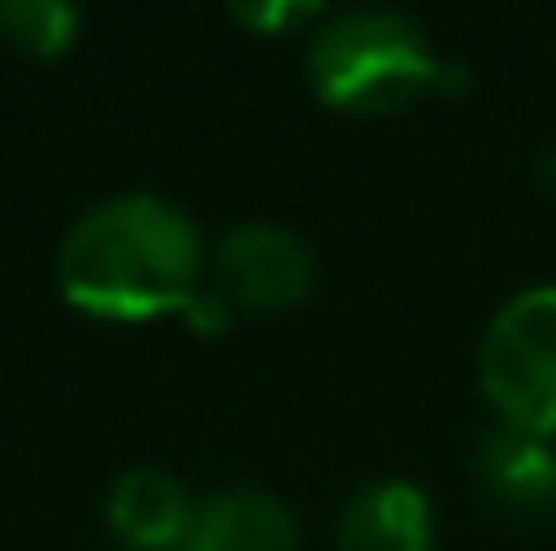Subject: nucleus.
Returning a JSON list of instances; mask_svg holds the SVG:
<instances>
[{"label":"nucleus","instance_id":"f257e3e1","mask_svg":"<svg viewBox=\"0 0 556 551\" xmlns=\"http://www.w3.org/2000/svg\"><path fill=\"white\" fill-rule=\"evenodd\" d=\"M205 243L185 205L163 195H109L87 205L54 254V281L71 309L114 325L185 314L200 287Z\"/></svg>","mask_w":556,"mask_h":551},{"label":"nucleus","instance_id":"f03ea898","mask_svg":"<svg viewBox=\"0 0 556 551\" xmlns=\"http://www.w3.org/2000/svg\"><path fill=\"white\" fill-rule=\"evenodd\" d=\"M443 76L459 82V71L443 65L421 22H410L405 11H383V5L336 11L308 38V82L330 109L346 114L405 109Z\"/></svg>","mask_w":556,"mask_h":551},{"label":"nucleus","instance_id":"7ed1b4c3","mask_svg":"<svg viewBox=\"0 0 556 551\" xmlns=\"http://www.w3.org/2000/svg\"><path fill=\"white\" fill-rule=\"evenodd\" d=\"M481 389L503 427L556 438V287H525L481 336Z\"/></svg>","mask_w":556,"mask_h":551},{"label":"nucleus","instance_id":"20e7f679","mask_svg":"<svg viewBox=\"0 0 556 551\" xmlns=\"http://www.w3.org/2000/svg\"><path fill=\"white\" fill-rule=\"evenodd\" d=\"M216 281L227 303L281 314L314 292V249L281 222H243L216 249Z\"/></svg>","mask_w":556,"mask_h":551},{"label":"nucleus","instance_id":"39448f33","mask_svg":"<svg viewBox=\"0 0 556 551\" xmlns=\"http://www.w3.org/2000/svg\"><path fill=\"white\" fill-rule=\"evenodd\" d=\"M476 481L503 514L546 519L556 509V443L519 427H492L476 449Z\"/></svg>","mask_w":556,"mask_h":551},{"label":"nucleus","instance_id":"423d86ee","mask_svg":"<svg viewBox=\"0 0 556 551\" xmlns=\"http://www.w3.org/2000/svg\"><path fill=\"white\" fill-rule=\"evenodd\" d=\"M194 509L200 503L179 487V476L157 465H136L109 487V530L130 551H185Z\"/></svg>","mask_w":556,"mask_h":551},{"label":"nucleus","instance_id":"0eeeda50","mask_svg":"<svg viewBox=\"0 0 556 551\" xmlns=\"http://www.w3.org/2000/svg\"><path fill=\"white\" fill-rule=\"evenodd\" d=\"M341 551H432V503L410 481H368L336 525Z\"/></svg>","mask_w":556,"mask_h":551},{"label":"nucleus","instance_id":"6e6552de","mask_svg":"<svg viewBox=\"0 0 556 551\" xmlns=\"http://www.w3.org/2000/svg\"><path fill=\"white\" fill-rule=\"evenodd\" d=\"M185 551H298V519L281 498L232 487L194 509Z\"/></svg>","mask_w":556,"mask_h":551},{"label":"nucleus","instance_id":"1a4fd4ad","mask_svg":"<svg viewBox=\"0 0 556 551\" xmlns=\"http://www.w3.org/2000/svg\"><path fill=\"white\" fill-rule=\"evenodd\" d=\"M76 27H81V11L65 0H0V33L33 60L65 54L76 43Z\"/></svg>","mask_w":556,"mask_h":551},{"label":"nucleus","instance_id":"9d476101","mask_svg":"<svg viewBox=\"0 0 556 551\" xmlns=\"http://www.w3.org/2000/svg\"><path fill=\"white\" fill-rule=\"evenodd\" d=\"M232 16L243 27H260V33H281V27H298V22H314V5H232Z\"/></svg>","mask_w":556,"mask_h":551},{"label":"nucleus","instance_id":"9b49d317","mask_svg":"<svg viewBox=\"0 0 556 551\" xmlns=\"http://www.w3.org/2000/svg\"><path fill=\"white\" fill-rule=\"evenodd\" d=\"M185 314L200 325V330H222V325H227V303H222V298H194Z\"/></svg>","mask_w":556,"mask_h":551}]
</instances>
